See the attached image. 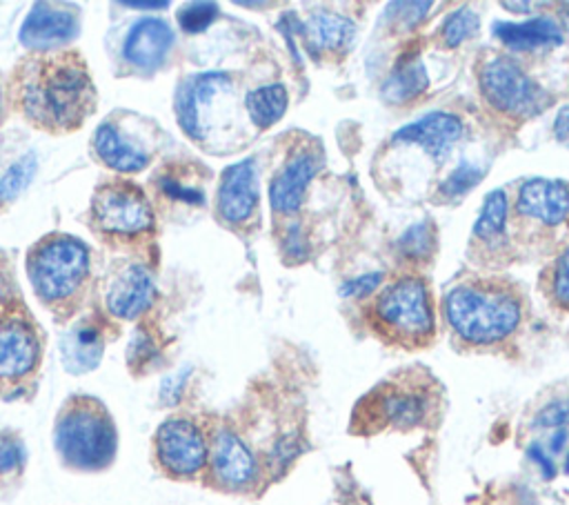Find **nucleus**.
<instances>
[{"instance_id":"f257e3e1","label":"nucleus","mask_w":569,"mask_h":505,"mask_svg":"<svg viewBox=\"0 0 569 505\" xmlns=\"http://www.w3.org/2000/svg\"><path fill=\"white\" fill-rule=\"evenodd\" d=\"M7 96L29 125L47 133L80 129L98 105L89 65L73 49L22 58L9 78Z\"/></svg>"},{"instance_id":"f03ea898","label":"nucleus","mask_w":569,"mask_h":505,"mask_svg":"<svg viewBox=\"0 0 569 505\" xmlns=\"http://www.w3.org/2000/svg\"><path fill=\"white\" fill-rule=\"evenodd\" d=\"M442 311L462 343L487 347L507 340L518 329L522 298L509 283L473 278L447 291Z\"/></svg>"},{"instance_id":"7ed1b4c3","label":"nucleus","mask_w":569,"mask_h":505,"mask_svg":"<svg viewBox=\"0 0 569 505\" xmlns=\"http://www.w3.org/2000/svg\"><path fill=\"white\" fill-rule=\"evenodd\" d=\"M27 276L38 300L67 320L89 291L91 249L76 236L47 234L27 254Z\"/></svg>"},{"instance_id":"20e7f679","label":"nucleus","mask_w":569,"mask_h":505,"mask_svg":"<svg viewBox=\"0 0 569 505\" xmlns=\"http://www.w3.org/2000/svg\"><path fill=\"white\" fill-rule=\"evenodd\" d=\"M53 449L73 472L107 469L118 452V432L104 403L87 394L67 398L53 423Z\"/></svg>"},{"instance_id":"39448f33","label":"nucleus","mask_w":569,"mask_h":505,"mask_svg":"<svg viewBox=\"0 0 569 505\" xmlns=\"http://www.w3.org/2000/svg\"><path fill=\"white\" fill-rule=\"evenodd\" d=\"M371 320L389 340L418 347L431 340L436 316L429 287L418 276H402L378 294L371 307Z\"/></svg>"},{"instance_id":"423d86ee","label":"nucleus","mask_w":569,"mask_h":505,"mask_svg":"<svg viewBox=\"0 0 569 505\" xmlns=\"http://www.w3.org/2000/svg\"><path fill=\"white\" fill-rule=\"evenodd\" d=\"M89 222L104 242H142L156 231V216L142 187L113 178L96 187Z\"/></svg>"},{"instance_id":"0eeeda50","label":"nucleus","mask_w":569,"mask_h":505,"mask_svg":"<svg viewBox=\"0 0 569 505\" xmlns=\"http://www.w3.org/2000/svg\"><path fill=\"white\" fill-rule=\"evenodd\" d=\"M153 458L169 478L191 481L207 469L209 438L196 418L173 414L153 434Z\"/></svg>"},{"instance_id":"6e6552de","label":"nucleus","mask_w":569,"mask_h":505,"mask_svg":"<svg viewBox=\"0 0 569 505\" xmlns=\"http://www.w3.org/2000/svg\"><path fill=\"white\" fill-rule=\"evenodd\" d=\"M478 82L485 100L505 116L527 118L545 109L542 87L507 56L487 58L478 69Z\"/></svg>"},{"instance_id":"1a4fd4ad","label":"nucleus","mask_w":569,"mask_h":505,"mask_svg":"<svg viewBox=\"0 0 569 505\" xmlns=\"http://www.w3.org/2000/svg\"><path fill=\"white\" fill-rule=\"evenodd\" d=\"M42 338L24 307L2 303L0 309V387H16L38 372Z\"/></svg>"},{"instance_id":"9d476101","label":"nucleus","mask_w":569,"mask_h":505,"mask_svg":"<svg viewBox=\"0 0 569 505\" xmlns=\"http://www.w3.org/2000/svg\"><path fill=\"white\" fill-rule=\"evenodd\" d=\"M367 423L376 427L413 429L422 425L433 412V394L422 383H389L382 385L365 403Z\"/></svg>"},{"instance_id":"9b49d317","label":"nucleus","mask_w":569,"mask_h":505,"mask_svg":"<svg viewBox=\"0 0 569 505\" xmlns=\"http://www.w3.org/2000/svg\"><path fill=\"white\" fill-rule=\"evenodd\" d=\"M207 469L218 487L240 492L256 483L258 458L233 429L218 427L209 436Z\"/></svg>"},{"instance_id":"f8f14e48","label":"nucleus","mask_w":569,"mask_h":505,"mask_svg":"<svg viewBox=\"0 0 569 505\" xmlns=\"http://www.w3.org/2000/svg\"><path fill=\"white\" fill-rule=\"evenodd\" d=\"M80 29V13L64 2H36L27 13L18 40L33 53H49L64 49Z\"/></svg>"},{"instance_id":"ddd939ff","label":"nucleus","mask_w":569,"mask_h":505,"mask_svg":"<svg viewBox=\"0 0 569 505\" xmlns=\"http://www.w3.org/2000/svg\"><path fill=\"white\" fill-rule=\"evenodd\" d=\"M229 91L231 76L224 71H207L187 78L176 91V118L182 131L193 140L207 138L213 102Z\"/></svg>"},{"instance_id":"4468645a","label":"nucleus","mask_w":569,"mask_h":505,"mask_svg":"<svg viewBox=\"0 0 569 505\" xmlns=\"http://www.w3.org/2000/svg\"><path fill=\"white\" fill-rule=\"evenodd\" d=\"M258 207V174L253 158L229 165L218 182L216 209L229 225L247 222Z\"/></svg>"},{"instance_id":"2eb2a0df","label":"nucleus","mask_w":569,"mask_h":505,"mask_svg":"<svg viewBox=\"0 0 569 505\" xmlns=\"http://www.w3.org/2000/svg\"><path fill=\"white\" fill-rule=\"evenodd\" d=\"M153 300V283L142 265L127 263L118 267L104 287V309L120 320H133L147 311Z\"/></svg>"},{"instance_id":"dca6fc26","label":"nucleus","mask_w":569,"mask_h":505,"mask_svg":"<svg viewBox=\"0 0 569 505\" xmlns=\"http://www.w3.org/2000/svg\"><path fill=\"white\" fill-rule=\"evenodd\" d=\"M460 138H462V122L458 116L447 111H431L400 127L391 140L402 145H416L429 158H433L436 162H442Z\"/></svg>"},{"instance_id":"f3484780","label":"nucleus","mask_w":569,"mask_h":505,"mask_svg":"<svg viewBox=\"0 0 569 505\" xmlns=\"http://www.w3.org/2000/svg\"><path fill=\"white\" fill-rule=\"evenodd\" d=\"M171 44V27L160 18H144L129 29L122 44V58L131 69L147 73L164 62Z\"/></svg>"},{"instance_id":"a211bd4d","label":"nucleus","mask_w":569,"mask_h":505,"mask_svg":"<svg viewBox=\"0 0 569 505\" xmlns=\"http://www.w3.org/2000/svg\"><path fill=\"white\" fill-rule=\"evenodd\" d=\"M516 209L527 218L556 227L569 216V185L549 178H531L520 185Z\"/></svg>"},{"instance_id":"6ab92c4d","label":"nucleus","mask_w":569,"mask_h":505,"mask_svg":"<svg viewBox=\"0 0 569 505\" xmlns=\"http://www.w3.org/2000/svg\"><path fill=\"white\" fill-rule=\"evenodd\" d=\"M91 147L96 158L118 174H138L147 169L151 160V154L113 120H107L96 129Z\"/></svg>"},{"instance_id":"aec40b11","label":"nucleus","mask_w":569,"mask_h":505,"mask_svg":"<svg viewBox=\"0 0 569 505\" xmlns=\"http://www.w3.org/2000/svg\"><path fill=\"white\" fill-rule=\"evenodd\" d=\"M318 156L309 149L298 151L287 160V165L273 176L269 187V200L276 214L289 216L298 211V207L305 200L307 185L318 171Z\"/></svg>"},{"instance_id":"412c9836","label":"nucleus","mask_w":569,"mask_h":505,"mask_svg":"<svg viewBox=\"0 0 569 505\" xmlns=\"http://www.w3.org/2000/svg\"><path fill=\"white\" fill-rule=\"evenodd\" d=\"M298 31L305 36L309 53L318 56L320 51L349 49L356 36V24L347 16L333 11H313L302 24H298Z\"/></svg>"},{"instance_id":"4be33fe9","label":"nucleus","mask_w":569,"mask_h":505,"mask_svg":"<svg viewBox=\"0 0 569 505\" xmlns=\"http://www.w3.org/2000/svg\"><path fill=\"white\" fill-rule=\"evenodd\" d=\"M104 336L102 329L93 320H80L69 331H64L60 340L62 365L71 374L91 372L102 356Z\"/></svg>"},{"instance_id":"5701e85b","label":"nucleus","mask_w":569,"mask_h":505,"mask_svg":"<svg viewBox=\"0 0 569 505\" xmlns=\"http://www.w3.org/2000/svg\"><path fill=\"white\" fill-rule=\"evenodd\" d=\"M493 36L513 51L547 49L562 42V31L551 18H531L525 22H496Z\"/></svg>"},{"instance_id":"b1692460","label":"nucleus","mask_w":569,"mask_h":505,"mask_svg":"<svg viewBox=\"0 0 569 505\" xmlns=\"http://www.w3.org/2000/svg\"><path fill=\"white\" fill-rule=\"evenodd\" d=\"M427 85L429 76L422 60L418 58L416 51H407L396 60L393 69L389 71L382 85V96L387 102L400 105L420 96L427 89Z\"/></svg>"},{"instance_id":"393cba45","label":"nucleus","mask_w":569,"mask_h":505,"mask_svg":"<svg viewBox=\"0 0 569 505\" xmlns=\"http://www.w3.org/2000/svg\"><path fill=\"white\" fill-rule=\"evenodd\" d=\"M287 105H289V93L280 82L256 87L244 96L247 113L251 122L260 129L276 125L284 116Z\"/></svg>"},{"instance_id":"a878e982","label":"nucleus","mask_w":569,"mask_h":505,"mask_svg":"<svg viewBox=\"0 0 569 505\" xmlns=\"http://www.w3.org/2000/svg\"><path fill=\"white\" fill-rule=\"evenodd\" d=\"M509 200L502 189H493L485 196L482 209L473 222V238L482 242H496L505 234Z\"/></svg>"},{"instance_id":"bb28decb","label":"nucleus","mask_w":569,"mask_h":505,"mask_svg":"<svg viewBox=\"0 0 569 505\" xmlns=\"http://www.w3.org/2000/svg\"><path fill=\"white\" fill-rule=\"evenodd\" d=\"M153 187H156L158 198L169 200L173 205L196 207V205L204 202L202 191L193 185H187L182 180V176L178 174V169H171V167H164L162 171H158V176L153 178Z\"/></svg>"},{"instance_id":"cd10ccee","label":"nucleus","mask_w":569,"mask_h":505,"mask_svg":"<svg viewBox=\"0 0 569 505\" xmlns=\"http://www.w3.org/2000/svg\"><path fill=\"white\" fill-rule=\"evenodd\" d=\"M36 167H38V160L33 151L22 154L20 158H16L11 165L4 167L0 176V205L16 200L29 187L36 174Z\"/></svg>"},{"instance_id":"c85d7f7f","label":"nucleus","mask_w":569,"mask_h":505,"mask_svg":"<svg viewBox=\"0 0 569 505\" xmlns=\"http://www.w3.org/2000/svg\"><path fill=\"white\" fill-rule=\"evenodd\" d=\"M480 27L478 13L471 7H460L453 13H449L440 27V40L445 47L453 49L462 44L467 38H471Z\"/></svg>"},{"instance_id":"c756f323","label":"nucleus","mask_w":569,"mask_h":505,"mask_svg":"<svg viewBox=\"0 0 569 505\" xmlns=\"http://www.w3.org/2000/svg\"><path fill=\"white\" fill-rule=\"evenodd\" d=\"M433 247H436V234L429 222H416L398 238V251L409 260L429 258Z\"/></svg>"},{"instance_id":"7c9ffc66","label":"nucleus","mask_w":569,"mask_h":505,"mask_svg":"<svg viewBox=\"0 0 569 505\" xmlns=\"http://www.w3.org/2000/svg\"><path fill=\"white\" fill-rule=\"evenodd\" d=\"M24 467V445L22 438L4 429L0 432V483H9L22 474Z\"/></svg>"},{"instance_id":"2f4dec72","label":"nucleus","mask_w":569,"mask_h":505,"mask_svg":"<svg viewBox=\"0 0 569 505\" xmlns=\"http://www.w3.org/2000/svg\"><path fill=\"white\" fill-rule=\"evenodd\" d=\"M302 452V443H300V436L296 432H287L282 434L280 438L273 440L269 454H267V467L273 476H280L284 474L291 463L298 458V454Z\"/></svg>"},{"instance_id":"473e14b6","label":"nucleus","mask_w":569,"mask_h":505,"mask_svg":"<svg viewBox=\"0 0 569 505\" xmlns=\"http://www.w3.org/2000/svg\"><path fill=\"white\" fill-rule=\"evenodd\" d=\"M482 178V169L471 165V162H460L438 187V191L445 196V198H460L465 196L471 187H476Z\"/></svg>"},{"instance_id":"72a5a7b5","label":"nucleus","mask_w":569,"mask_h":505,"mask_svg":"<svg viewBox=\"0 0 569 505\" xmlns=\"http://www.w3.org/2000/svg\"><path fill=\"white\" fill-rule=\"evenodd\" d=\"M216 16H218V4L191 2L178 11V24L187 33H198V31H204L216 20Z\"/></svg>"},{"instance_id":"f704fd0d","label":"nucleus","mask_w":569,"mask_h":505,"mask_svg":"<svg viewBox=\"0 0 569 505\" xmlns=\"http://www.w3.org/2000/svg\"><path fill=\"white\" fill-rule=\"evenodd\" d=\"M549 294L558 307L569 309V247L558 254L549 269Z\"/></svg>"},{"instance_id":"c9c22d12","label":"nucleus","mask_w":569,"mask_h":505,"mask_svg":"<svg viewBox=\"0 0 569 505\" xmlns=\"http://www.w3.org/2000/svg\"><path fill=\"white\" fill-rule=\"evenodd\" d=\"M536 427L545 429H562L569 425V398H556L538 409L533 416Z\"/></svg>"},{"instance_id":"e433bc0d","label":"nucleus","mask_w":569,"mask_h":505,"mask_svg":"<svg viewBox=\"0 0 569 505\" xmlns=\"http://www.w3.org/2000/svg\"><path fill=\"white\" fill-rule=\"evenodd\" d=\"M385 274L382 271H369V274H362V276H356V278H349L340 285L338 294L342 298H362V296H369L371 291L378 289V285L382 283Z\"/></svg>"},{"instance_id":"4c0bfd02","label":"nucleus","mask_w":569,"mask_h":505,"mask_svg":"<svg viewBox=\"0 0 569 505\" xmlns=\"http://www.w3.org/2000/svg\"><path fill=\"white\" fill-rule=\"evenodd\" d=\"M282 249H284V256L291 258V260H305L307 258L309 245H307V238H305V234H302L298 222H293L287 229V234L282 238Z\"/></svg>"},{"instance_id":"58836bf2","label":"nucleus","mask_w":569,"mask_h":505,"mask_svg":"<svg viewBox=\"0 0 569 505\" xmlns=\"http://www.w3.org/2000/svg\"><path fill=\"white\" fill-rule=\"evenodd\" d=\"M527 456H529V461H533V463L538 465L540 474H542L547 481H551V478L558 474L556 461H553V456L547 452V447H542V443H531V445L527 447Z\"/></svg>"},{"instance_id":"ea45409f","label":"nucleus","mask_w":569,"mask_h":505,"mask_svg":"<svg viewBox=\"0 0 569 505\" xmlns=\"http://www.w3.org/2000/svg\"><path fill=\"white\" fill-rule=\"evenodd\" d=\"M393 7L400 9V11H389V18L396 16L398 22H407L411 27V24L420 22L427 16V11L431 9V2H400V4H393Z\"/></svg>"},{"instance_id":"a19ab883","label":"nucleus","mask_w":569,"mask_h":505,"mask_svg":"<svg viewBox=\"0 0 569 505\" xmlns=\"http://www.w3.org/2000/svg\"><path fill=\"white\" fill-rule=\"evenodd\" d=\"M553 133H556L558 142L569 147V102L558 109L556 120H553Z\"/></svg>"},{"instance_id":"79ce46f5","label":"nucleus","mask_w":569,"mask_h":505,"mask_svg":"<svg viewBox=\"0 0 569 505\" xmlns=\"http://www.w3.org/2000/svg\"><path fill=\"white\" fill-rule=\"evenodd\" d=\"M567 440H569V429H567V427H562V429H553V434H551V438H549V447H547V452H549L551 456L565 454V449H567Z\"/></svg>"},{"instance_id":"37998d69","label":"nucleus","mask_w":569,"mask_h":505,"mask_svg":"<svg viewBox=\"0 0 569 505\" xmlns=\"http://www.w3.org/2000/svg\"><path fill=\"white\" fill-rule=\"evenodd\" d=\"M127 7H136V9H162L167 7V2H127Z\"/></svg>"},{"instance_id":"c03bdc74","label":"nucleus","mask_w":569,"mask_h":505,"mask_svg":"<svg viewBox=\"0 0 569 505\" xmlns=\"http://www.w3.org/2000/svg\"><path fill=\"white\" fill-rule=\"evenodd\" d=\"M502 7H507V9H529V4L527 2H502Z\"/></svg>"},{"instance_id":"a18cd8bd","label":"nucleus","mask_w":569,"mask_h":505,"mask_svg":"<svg viewBox=\"0 0 569 505\" xmlns=\"http://www.w3.org/2000/svg\"><path fill=\"white\" fill-rule=\"evenodd\" d=\"M562 22H565V27H567V31H569V2L567 4H562Z\"/></svg>"},{"instance_id":"49530a36","label":"nucleus","mask_w":569,"mask_h":505,"mask_svg":"<svg viewBox=\"0 0 569 505\" xmlns=\"http://www.w3.org/2000/svg\"><path fill=\"white\" fill-rule=\"evenodd\" d=\"M562 467H565V472L569 474V452H567V456H565V463H562Z\"/></svg>"},{"instance_id":"de8ad7c7","label":"nucleus","mask_w":569,"mask_h":505,"mask_svg":"<svg viewBox=\"0 0 569 505\" xmlns=\"http://www.w3.org/2000/svg\"><path fill=\"white\" fill-rule=\"evenodd\" d=\"M2 116H4V109H2V91H0V125H2Z\"/></svg>"},{"instance_id":"09e8293b","label":"nucleus","mask_w":569,"mask_h":505,"mask_svg":"<svg viewBox=\"0 0 569 505\" xmlns=\"http://www.w3.org/2000/svg\"><path fill=\"white\" fill-rule=\"evenodd\" d=\"M0 309H2V305H0Z\"/></svg>"}]
</instances>
